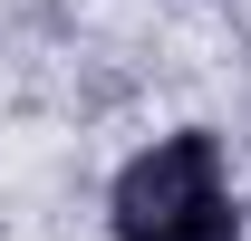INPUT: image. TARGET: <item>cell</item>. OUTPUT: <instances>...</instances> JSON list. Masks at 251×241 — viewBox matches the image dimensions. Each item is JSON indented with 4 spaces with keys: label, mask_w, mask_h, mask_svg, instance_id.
I'll list each match as a JSON object with an SVG mask.
<instances>
[{
    "label": "cell",
    "mask_w": 251,
    "mask_h": 241,
    "mask_svg": "<svg viewBox=\"0 0 251 241\" xmlns=\"http://www.w3.org/2000/svg\"><path fill=\"white\" fill-rule=\"evenodd\" d=\"M116 241H242L232 183H222V145L203 125L155 135L116 174Z\"/></svg>",
    "instance_id": "cell-1"
}]
</instances>
